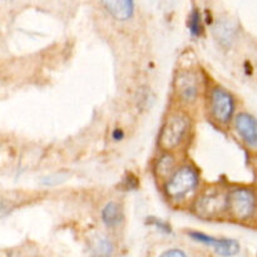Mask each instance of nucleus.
I'll use <instances>...</instances> for the list:
<instances>
[{"mask_svg":"<svg viewBox=\"0 0 257 257\" xmlns=\"http://www.w3.org/2000/svg\"><path fill=\"white\" fill-rule=\"evenodd\" d=\"M192 120L183 110H173L163 120L160 132V147L162 151L175 152L180 150L190 136Z\"/></svg>","mask_w":257,"mask_h":257,"instance_id":"obj_2","label":"nucleus"},{"mask_svg":"<svg viewBox=\"0 0 257 257\" xmlns=\"http://www.w3.org/2000/svg\"><path fill=\"white\" fill-rule=\"evenodd\" d=\"M188 28H190V33L193 37L197 38L202 34V18H201V13L197 9H193L192 13H191Z\"/></svg>","mask_w":257,"mask_h":257,"instance_id":"obj_13","label":"nucleus"},{"mask_svg":"<svg viewBox=\"0 0 257 257\" xmlns=\"http://www.w3.org/2000/svg\"><path fill=\"white\" fill-rule=\"evenodd\" d=\"M103 223L109 228H117L122 225L123 212L117 202H108L100 212Z\"/></svg>","mask_w":257,"mask_h":257,"instance_id":"obj_11","label":"nucleus"},{"mask_svg":"<svg viewBox=\"0 0 257 257\" xmlns=\"http://www.w3.org/2000/svg\"><path fill=\"white\" fill-rule=\"evenodd\" d=\"M167 200L175 206L190 205L200 192V175L191 165L177 167L163 185Z\"/></svg>","mask_w":257,"mask_h":257,"instance_id":"obj_1","label":"nucleus"},{"mask_svg":"<svg viewBox=\"0 0 257 257\" xmlns=\"http://www.w3.org/2000/svg\"><path fill=\"white\" fill-rule=\"evenodd\" d=\"M235 98L222 87H213L208 94V112L213 122L220 125H227L235 113Z\"/></svg>","mask_w":257,"mask_h":257,"instance_id":"obj_5","label":"nucleus"},{"mask_svg":"<svg viewBox=\"0 0 257 257\" xmlns=\"http://www.w3.org/2000/svg\"><path fill=\"white\" fill-rule=\"evenodd\" d=\"M173 90L177 99L182 104H195L200 99L202 92V82L200 75L190 69L180 70L173 80Z\"/></svg>","mask_w":257,"mask_h":257,"instance_id":"obj_6","label":"nucleus"},{"mask_svg":"<svg viewBox=\"0 0 257 257\" xmlns=\"http://www.w3.org/2000/svg\"><path fill=\"white\" fill-rule=\"evenodd\" d=\"M93 248L98 255H110L113 252V243L105 236H98L93 242Z\"/></svg>","mask_w":257,"mask_h":257,"instance_id":"obj_14","label":"nucleus"},{"mask_svg":"<svg viewBox=\"0 0 257 257\" xmlns=\"http://www.w3.org/2000/svg\"><path fill=\"white\" fill-rule=\"evenodd\" d=\"M177 160H176L173 152L162 151L153 165V172L155 176L161 181H167L172 176V173L177 170Z\"/></svg>","mask_w":257,"mask_h":257,"instance_id":"obj_9","label":"nucleus"},{"mask_svg":"<svg viewBox=\"0 0 257 257\" xmlns=\"http://www.w3.org/2000/svg\"><path fill=\"white\" fill-rule=\"evenodd\" d=\"M113 138L114 140H122L123 138V132L120 130H115L114 132H113Z\"/></svg>","mask_w":257,"mask_h":257,"instance_id":"obj_16","label":"nucleus"},{"mask_svg":"<svg viewBox=\"0 0 257 257\" xmlns=\"http://www.w3.org/2000/svg\"><path fill=\"white\" fill-rule=\"evenodd\" d=\"M256 193H257V191H256Z\"/></svg>","mask_w":257,"mask_h":257,"instance_id":"obj_17","label":"nucleus"},{"mask_svg":"<svg viewBox=\"0 0 257 257\" xmlns=\"http://www.w3.org/2000/svg\"><path fill=\"white\" fill-rule=\"evenodd\" d=\"M228 215L237 222H251L257 215L256 191L250 187H233L228 191Z\"/></svg>","mask_w":257,"mask_h":257,"instance_id":"obj_4","label":"nucleus"},{"mask_svg":"<svg viewBox=\"0 0 257 257\" xmlns=\"http://www.w3.org/2000/svg\"><path fill=\"white\" fill-rule=\"evenodd\" d=\"M162 256H167V257H186L187 253L185 252L183 250H178V248H172V250L165 251L162 253Z\"/></svg>","mask_w":257,"mask_h":257,"instance_id":"obj_15","label":"nucleus"},{"mask_svg":"<svg viewBox=\"0 0 257 257\" xmlns=\"http://www.w3.org/2000/svg\"><path fill=\"white\" fill-rule=\"evenodd\" d=\"M233 128L242 145L257 155V118L247 112H241L233 118Z\"/></svg>","mask_w":257,"mask_h":257,"instance_id":"obj_7","label":"nucleus"},{"mask_svg":"<svg viewBox=\"0 0 257 257\" xmlns=\"http://www.w3.org/2000/svg\"><path fill=\"white\" fill-rule=\"evenodd\" d=\"M188 235L192 240L197 241V242L211 246L215 250V252L221 256H233L240 250V245H238L237 241L231 240V238H215L203 232H197V231H192Z\"/></svg>","mask_w":257,"mask_h":257,"instance_id":"obj_8","label":"nucleus"},{"mask_svg":"<svg viewBox=\"0 0 257 257\" xmlns=\"http://www.w3.org/2000/svg\"><path fill=\"white\" fill-rule=\"evenodd\" d=\"M215 34L222 44H228L235 37V27L231 24V22H218L215 27Z\"/></svg>","mask_w":257,"mask_h":257,"instance_id":"obj_12","label":"nucleus"},{"mask_svg":"<svg viewBox=\"0 0 257 257\" xmlns=\"http://www.w3.org/2000/svg\"><path fill=\"white\" fill-rule=\"evenodd\" d=\"M105 10L112 15L114 19L125 22L131 19L135 12V3L133 0H102Z\"/></svg>","mask_w":257,"mask_h":257,"instance_id":"obj_10","label":"nucleus"},{"mask_svg":"<svg viewBox=\"0 0 257 257\" xmlns=\"http://www.w3.org/2000/svg\"><path fill=\"white\" fill-rule=\"evenodd\" d=\"M193 212L201 218H218L228 213V191L207 187L198 192L192 202Z\"/></svg>","mask_w":257,"mask_h":257,"instance_id":"obj_3","label":"nucleus"}]
</instances>
